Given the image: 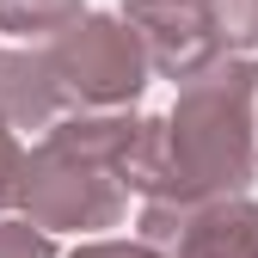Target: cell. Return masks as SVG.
<instances>
[{
    "mask_svg": "<svg viewBox=\"0 0 258 258\" xmlns=\"http://www.w3.org/2000/svg\"><path fill=\"white\" fill-rule=\"evenodd\" d=\"M0 258H55V240L25 215H0Z\"/></svg>",
    "mask_w": 258,
    "mask_h": 258,
    "instance_id": "9c48e42d",
    "label": "cell"
},
{
    "mask_svg": "<svg viewBox=\"0 0 258 258\" xmlns=\"http://www.w3.org/2000/svg\"><path fill=\"white\" fill-rule=\"evenodd\" d=\"M86 19L80 0H0V31L7 37H25V43H55L61 31H74Z\"/></svg>",
    "mask_w": 258,
    "mask_h": 258,
    "instance_id": "52a82bcc",
    "label": "cell"
},
{
    "mask_svg": "<svg viewBox=\"0 0 258 258\" xmlns=\"http://www.w3.org/2000/svg\"><path fill=\"white\" fill-rule=\"evenodd\" d=\"M172 258H258V203L252 197L190 203Z\"/></svg>",
    "mask_w": 258,
    "mask_h": 258,
    "instance_id": "5b68a950",
    "label": "cell"
},
{
    "mask_svg": "<svg viewBox=\"0 0 258 258\" xmlns=\"http://www.w3.org/2000/svg\"><path fill=\"white\" fill-rule=\"evenodd\" d=\"M203 13H209L221 55H240L258 43V0H203Z\"/></svg>",
    "mask_w": 258,
    "mask_h": 258,
    "instance_id": "ba28073f",
    "label": "cell"
},
{
    "mask_svg": "<svg viewBox=\"0 0 258 258\" xmlns=\"http://www.w3.org/2000/svg\"><path fill=\"white\" fill-rule=\"evenodd\" d=\"M13 209L43 234H55V228H117L123 209H129V190L117 184L111 166L80 160L74 148L43 136L37 148H25V166H19V184H13Z\"/></svg>",
    "mask_w": 258,
    "mask_h": 258,
    "instance_id": "3957f363",
    "label": "cell"
},
{
    "mask_svg": "<svg viewBox=\"0 0 258 258\" xmlns=\"http://www.w3.org/2000/svg\"><path fill=\"white\" fill-rule=\"evenodd\" d=\"M19 166H25V148L13 136V123L0 117V203H13V184H19Z\"/></svg>",
    "mask_w": 258,
    "mask_h": 258,
    "instance_id": "30bf717a",
    "label": "cell"
},
{
    "mask_svg": "<svg viewBox=\"0 0 258 258\" xmlns=\"http://www.w3.org/2000/svg\"><path fill=\"white\" fill-rule=\"evenodd\" d=\"M43 61L55 74V92H61L68 117H80V111H129L142 99V86H148V55L136 43V31L123 19H105V13H86L74 31L43 43Z\"/></svg>",
    "mask_w": 258,
    "mask_h": 258,
    "instance_id": "7a4b0ae2",
    "label": "cell"
},
{
    "mask_svg": "<svg viewBox=\"0 0 258 258\" xmlns=\"http://www.w3.org/2000/svg\"><path fill=\"white\" fill-rule=\"evenodd\" d=\"M0 117L13 129H49L68 117L61 111V92H55V74L43 49H19V55H0Z\"/></svg>",
    "mask_w": 258,
    "mask_h": 258,
    "instance_id": "8992f818",
    "label": "cell"
},
{
    "mask_svg": "<svg viewBox=\"0 0 258 258\" xmlns=\"http://www.w3.org/2000/svg\"><path fill=\"white\" fill-rule=\"evenodd\" d=\"M258 172V61L221 55L184 80L166 117V178L142 203H215L246 197Z\"/></svg>",
    "mask_w": 258,
    "mask_h": 258,
    "instance_id": "6da1fadb",
    "label": "cell"
},
{
    "mask_svg": "<svg viewBox=\"0 0 258 258\" xmlns=\"http://www.w3.org/2000/svg\"><path fill=\"white\" fill-rule=\"evenodd\" d=\"M68 258H160V252L142 246V240H86V246L68 252Z\"/></svg>",
    "mask_w": 258,
    "mask_h": 258,
    "instance_id": "8fae6325",
    "label": "cell"
},
{
    "mask_svg": "<svg viewBox=\"0 0 258 258\" xmlns=\"http://www.w3.org/2000/svg\"><path fill=\"white\" fill-rule=\"evenodd\" d=\"M123 25L136 31L148 74H166L178 86L197 80L209 61H221V43L209 31L203 0H123Z\"/></svg>",
    "mask_w": 258,
    "mask_h": 258,
    "instance_id": "277c9868",
    "label": "cell"
}]
</instances>
